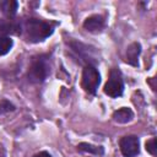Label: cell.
I'll return each mask as SVG.
<instances>
[{
  "label": "cell",
  "mask_w": 157,
  "mask_h": 157,
  "mask_svg": "<svg viewBox=\"0 0 157 157\" xmlns=\"http://www.w3.org/2000/svg\"><path fill=\"white\" fill-rule=\"evenodd\" d=\"M25 29L27 39L33 43L42 42L53 33V27L48 22L38 18H29L26 22Z\"/></svg>",
  "instance_id": "obj_1"
},
{
  "label": "cell",
  "mask_w": 157,
  "mask_h": 157,
  "mask_svg": "<svg viewBox=\"0 0 157 157\" xmlns=\"http://www.w3.org/2000/svg\"><path fill=\"white\" fill-rule=\"evenodd\" d=\"M124 91V82L120 71L117 67H113L109 72V78L104 85V93L112 98L120 97Z\"/></svg>",
  "instance_id": "obj_2"
},
{
  "label": "cell",
  "mask_w": 157,
  "mask_h": 157,
  "mask_svg": "<svg viewBox=\"0 0 157 157\" xmlns=\"http://www.w3.org/2000/svg\"><path fill=\"white\" fill-rule=\"evenodd\" d=\"M49 64L45 58L39 56L36 58L28 70V80L32 82H42L47 78V76L49 75Z\"/></svg>",
  "instance_id": "obj_3"
},
{
  "label": "cell",
  "mask_w": 157,
  "mask_h": 157,
  "mask_svg": "<svg viewBox=\"0 0 157 157\" xmlns=\"http://www.w3.org/2000/svg\"><path fill=\"white\" fill-rule=\"evenodd\" d=\"M99 82H101V76L98 70L93 65H90V64L86 65L82 71V82H81L83 90L91 94H94Z\"/></svg>",
  "instance_id": "obj_4"
},
{
  "label": "cell",
  "mask_w": 157,
  "mask_h": 157,
  "mask_svg": "<svg viewBox=\"0 0 157 157\" xmlns=\"http://www.w3.org/2000/svg\"><path fill=\"white\" fill-rule=\"evenodd\" d=\"M119 146H120V151H121L123 156H125V157H135L140 152L139 139L134 135L121 137L119 141Z\"/></svg>",
  "instance_id": "obj_5"
},
{
  "label": "cell",
  "mask_w": 157,
  "mask_h": 157,
  "mask_svg": "<svg viewBox=\"0 0 157 157\" xmlns=\"http://www.w3.org/2000/svg\"><path fill=\"white\" fill-rule=\"evenodd\" d=\"M104 27V20L99 15L90 16L83 22V28L88 32H101Z\"/></svg>",
  "instance_id": "obj_6"
},
{
  "label": "cell",
  "mask_w": 157,
  "mask_h": 157,
  "mask_svg": "<svg viewBox=\"0 0 157 157\" xmlns=\"http://www.w3.org/2000/svg\"><path fill=\"white\" fill-rule=\"evenodd\" d=\"M140 52H141L140 43H137V42L131 43L126 49V61L132 66H137L139 65V60L137 59H139Z\"/></svg>",
  "instance_id": "obj_7"
},
{
  "label": "cell",
  "mask_w": 157,
  "mask_h": 157,
  "mask_svg": "<svg viewBox=\"0 0 157 157\" xmlns=\"http://www.w3.org/2000/svg\"><path fill=\"white\" fill-rule=\"evenodd\" d=\"M132 118H134V113L130 108H120V109L115 110L113 114V119L120 124L129 123L132 120Z\"/></svg>",
  "instance_id": "obj_8"
},
{
  "label": "cell",
  "mask_w": 157,
  "mask_h": 157,
  "mask_svg": "<svg viewBox=\"0 0 157 157\" xmlns=\"http://www.w3.org/2000/svg\"><path fill=\"white\" fill-rule=\"evenodd\" d=\"M18 26L12 20H0V37H5L9 33H17Z\"/></svg>",
  "instance_id": "obj_9"
},
{
  "label": "cell",
  "mask_w": 157,
  "mask_h": 157,
  "mask_svg": "<svg viewBox=\"0 0 157 157\" xmlns=\"http://www.w3.org/2000/svg\"><path fill=\"white\" fill-rule=\"evenodd\" d=\"M77 147H78L80 151L88 152V153H93V155H97V156H102L103 152H104L103 147H101V146H94V145L86 144V142H81Z\"/></svg>",
  "instance_id": "obj_10"
},
{
  "label": "cell",
  "mask_w": 157,
  "mask_h": 157,
  "mask_svg": "<svg viewBox=\"0 0 157 157\" xmlns=\"http://www.w3.org/2000/svg\"><path fill=\"white\" fill-rule=\"evenodd\" d=\"M12 44H13V42H12V39L10 37H6V36L5 37H0V55L7 54L11 50Z\"/></svg>",
  "instance_id": "obj_11"
},
{
  "label": "cell",
  "mask_w": 157,
  "mask_h": 157,
  "mask_svg": "<svg viewBox=\"0 0 157 157\" xmlns=\"http://www.w3.org/2000/svg\"><path fill=\"white\" fill-rule=\"evenodd\" d=\"M0 7L7 15L13 16L17 10V2L16 1H2V2H0Z\"/></svg>",
  "instance_id": "obj_12"
},
{
  "label": "cell",
  "mask_w": 157,
  "mask_h": 157,
  "mask_svg": "<svg viewBox=\"0 0 157 157\" xmlns=\"http://www.w3.org/2000/svg\"><path fill=\"white\" fill-rule=\"evenodd\" d=\"M146 151H147L148 153H151L152 156H156V155H157L156 137H152V139H150V140L146 142Z\"/></svg>",
  "instance_id": "obj_13"
},
{
  "label": "cell",
  "mask_w": 157,
  "mask_h": 157,
  "mask_svg": "<svg viewBox=\"0 0 157 157\" xmlns=\"http://www.w3.org/2000/svg\"><path fill=\"white\" fill-rule=\"evenodd\" d=\"M15 109V105L12 103H10L9 101L4 99L0 102V114H4V113H7V112H11Z\"/></svg>",
  "instance_id": "obj_14"
},
{
  "label": "cell",
  "mask_w": 157,
  "mask_h": 157,
  "mask_svg": "<svg viewBox=\"0 0 157 157\" xmlns=\"http://www.w3.org/2000/svg\"><path fill=\"white\" fill-rule=\"evenodd\" d=\"M33 157H52V155H50V153H48V152H45V151H42V152H39V153L34 155Z\"/></svg>",
  "instance_id": "obj_15"
}]
</instances>
